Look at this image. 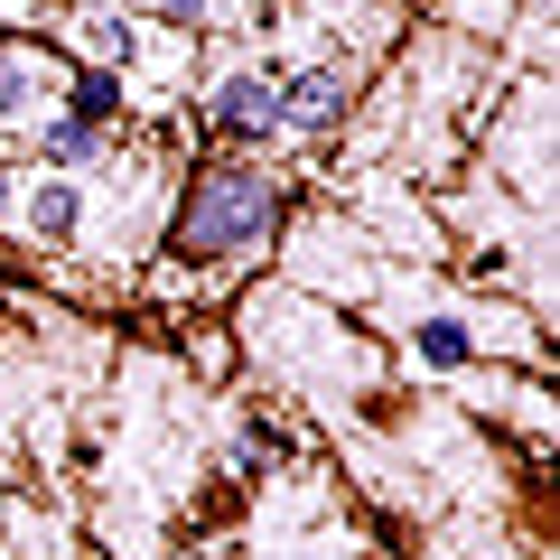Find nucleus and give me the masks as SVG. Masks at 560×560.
Listing matches in <instances>:
<instances>
[{"mask_svg":"<svg viewBox=\"0 0 560 560\" xmlns=\"http://www.w3.org/2000/svg\"><path fill=\"white\" fill-rule=\"evenodd\" d=\"M411 355H420V364H467V355H477V327H467V318H440V308H430V318L411 327Z\"/></svg>","mask_w":560,"mask_h":560,"instance_id":"obj_8","label":"nucleus"},{"mask_svg":"<svg viewBox=\"0 0 560 560\" xmlns=\"http://www.w3.org/2000/svg\"><path fill=\"white\" fill-rule=\"evenodd\" d=\"M57 113H75V121H94V131H113V121H121V66H75Z\"/></svg>","mask_w":560,"mask_h":560,"instance_id":"obj_6","label":"nucleus"},{"mask_svg":"<svg viewBox=\"0 0 560 560\" xmlns=\"http://www.w3.org/2000/svg\"><path fill=\"white\" fill-rule=\"evenodd\" d=\"M38 160L57 168V178H84V168L113 160V131H94V121H75V113H47L38 121Z\"/></svg>","mask_w":560,"mask_h":560,"instance_id":"obj_5","label":"nucleus"},{"mask_svg":"<svg viewBox=\"0 0 560 560\" xmlns=\"http://www.w3.org/2000/svg\"><path fill=\"white\" fill-rule=\"evenodd\" d=\"M84 178H57V168H47L38 187H20V206H10V224H20L28 243H47V253H57V243H75L84 234Z\"/></svg>","mask_w":560,"mask_h":560,"instance_id":"obj_4","label":"nucleus"},{"mask_svg":"<svg viewBox=\"0 0 560 560\" xmlns=\"http://www.w3.org/2000/svg\"><path fill=\"white\" fill-rule=\"evenodd\" d=\"M337 121H346V75H337V66L280 75V140H327Z\"/></svg>","mask_w":560,"mask_h":560,"instance_id":"obj_3","label":"nucleus"},{"mask_svg":"<svg viewBox=\"0 0 560 560\" xmlns=\"http://www.w3.org/2000/svg\"><path fill=\"white\" fill-rule=\"evenodd\" d=\"M280 178L261 160H206L178 197V224H168V253L178 261H243L253 243H271L280 224Z\"/></svg>","mask_w":560,"mask_h":560,"instance_id":"obj_1","label":"nucleus"},{"mask_svg":"<svg viewBox=\"0 0 560 560\" xmlns=\"http://www.w3.org/2000/svg\"><path fill=\"white\" fill-rule=\"evenodd\" d=\"M10 206H20V178H10V168H0V224H10Z\"/></svg>","mask_w":560,"mask_h":560,"instance_id":"obj_10","label":"nucleus"},{"mask_svg":"<svg viewBox=\"0 0 560 560\" xmlns=\"http://www.w3.org/2000/svg\"><path fill=\"white\" fill-rule=\"evenodd\" d=\"M38 94H47V66L28 47H0V131H20L38 113Z\"/></svg>","mask_w":560,"mask_h":560,"instance_id":"obj_7","label":"nucleus"},{"mask_svg":"<svg viewBox=\"0 0 560 560\" xmlns=\"http://www.w3.org/2000/svg\"><path fill=\"white\" fill-rule=\"evenodd\" d=\"M160 20H178V28H206V20H215V0H160Z\"/></svg>","mask_w":560,"mask_h":560,"instance_id":"obj_9","label":"nucleus"},{"mask_svg":"<svg viewBox=\"0 0 560 560\" xmlns=\"http://www.w3.org/2000/svg\"><path fill=\"white\" fill-rule=\"evenodd\" d=\"M206 131H215L224 150H261V140H280V75H271V66H234V75H215V94H206Z\"/></svg>","mask_w":560,"mask_h":560,"instance_id":"obj_2","label":"nucleus"}]
</instances>
